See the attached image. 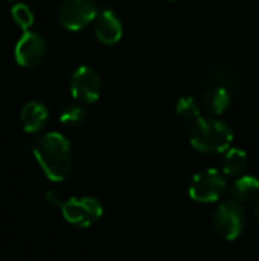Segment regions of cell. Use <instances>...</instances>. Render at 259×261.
Wrapping results in <instances>:
<instances>
[{"label":"cell","mask_w":259,"mask_h":261,"mask_svg":"<svg viewBox=\"0 0 259 261\" xmlns=\"http://www.w3.org/2000/svg\"><path fill=\"white\" fill-rule=\"evenodd\" d=\"M32 153L49 180L63 182L69 176L73 164L72 147L61 133L50 132L37 138Z\"/></svg>","instance_id":"6da1fadb"},{"label":"cell","mask_w":259,"mask_h":261,"mask_svg":"<svg viewBox=\"0 0 259 261\" xmlns=\"http://www.w3.org/2000/svg\"><path fill=\"white\" fill-rule=\"evenodd\" d=\"M234 141L232 128L215 118H200L189 130L191 145L202 153H226Z\"/></svg>","instance_id":"7a4b0ae2"},{"label":"cell","mask_w":259,"mask_h":261,"mask_svg":"<svg viewBox=\"0 0 259 261\" xmlns=\"http://www.w3.org/2000/svg\"><path fill=\"white\" fill-rule=\"evenodd\" d=\"M226 190V177L217 168H208L197 173L189 184V197L198 203L217 202Z\"/></svg>","instance_id":"3957f363"},{"label":"cell","mask_w":259,"mask_h":261,"mask_svg":"<svg viewBox=\"0 0 259 261\" xmlns=\"http://www.w3.org/2000/svg\"><path fill=\"white\" fill-rule=\"evenodd\" d=\"M63 217L75 226L89 228L96 223L104 213L101 202L90 196H78L70 197L61 206Z\"/></svg>","instance_id":"277c9868"},{"label":"cell","mask_w":259,"mask_h":261,"mask_svg":"<svg viewBox=\"0 0 259 261\" xmlns=\"http://www.w3.org/2000/svg\"><path fill=\"white\" fill-rule=\"evenodd\" d=\"M98 14L93 0H64L58 8V21L67 31H79L95 21Z\"/></svg>","instance_id":"5b68a950"},{"label":"cell","mask_w":259,"mask_h":261,"mask_svg":"<svg viewBox=\"0 0 259 261\" xmlns=\"http://www.w3.org/2000/svg\"><path fill=\"white\" fill-rule=\"evenodd\" d=\"M212 222L218 236H221L229 242L237 240L244 229L243 206L234 200L224 202L215 210Z\"/></svg>","instance_id":"8992f818"},{"label":"cell","mask_w":259,"mask_h":261,"mask_svg":"<svg viewBox=\"0 0 259 261\" xmlns=\"http://www.w3.org/2000/svg\"><path fill=\"white\" fill-rule=\"evenodd\" d=\"M70 93L76 101L92 104L98 101L101 96L102 81L99 73L89 67V66H79L70 76Z\"/></svg>","instance_id":"52a82bcc"},{"label":"cell","mask_w":259,"mask_h":261,"mask_svg":"<svg viewBox=\"0 0 259 261\" xmlns=\"http://www.w3.org/2000/svg\"><path fill=\"white\" fill-rule=\"evenodd\" d=\"M46 50H47L46 40L37 32L26 31L17 41L14 54H15V60L20 66L35 67L44 60Z\"/></svg>","instance_id":"ba28073f"},{"label":"cell","mask_w":259,"mask_h":261,"mask_svg":"<svg viewBox=\"0 0 259 261\" xmlns=\"http://www.w3.org/2000/svg\"><path fill=\"white\" fill-rule=\"evenodd\" d=\"M124 26L121 18L111 11L104 9L95 18V34L104 44H116L122 38Z\"/></svg>","instance_id":"9c48e42d"},{"label":"cell","mask_w":259,"mask_h":261,"mask_svg":"<svg viewBox=\"0 0 259 261\" xmlns=\"http://www.w3.org/2000/svg\"><path fill=\"white\" fill-rule=\"evenodd\" d=\"M49 118V112H47V107L38 101H31L27 102L21 113H20V121H21V125L23 128L27 132V133H37L40 132L46 121Z\"/></svg>","instance_id":"30bf717a"},{"label":"cell","mask_w":259,"mask_h":261,"mask_svg":"<svg viewBox=\"0 0 259 261\" xmlns=\"http://www.w3.org/2000/svg\"><path fill=\"white\" fill-rule=\"evenodd\" d=\"M231 106V93L226 87H211L203 95V109L214 116L224 113Z\"/></svg>","instance_id":"8fae6325"},{"label":"cell","mask_w":259,"mask_h":261,"mask_svg":"<svg viewBox=\"0 0 259 261\" xmlns=\"http://www.w3.org/2000/svg\"><path fill=\"white\" fill-rule=\"evenodd\" d=\"M232 194L237 202H250L259 194V179L250 174L240 176L232 185Z\"/></svg>","instance_id":"7c38bea8"},{"label":"cell","mask_w":259,"mask_h":261,"mask_svg":"<svg viewBox=\"0 0 259 261\" xmlns=\"http://www.w3.org/2000/svg\"><path fill=\"white\" fill-rule=\"evenodd\" d=\"M247 167V153L241 148H229L223 159L224 176H240Z\"/></svg>","instance_id":"4fadbf2b"},{"label":"cell","mask_w":259,"mask_h":261,"mask_svg":"<svg viewBox=\"0 0 259 261\" xmlns=\"http://www.w3.org/2000/svg\"><path fill=\"white\" fill-rule=\"evenodd\" d=\"M176 113L183 121L195 122L202 118V107L192 96H182L176 104Z\"/></svg>","instance_id":"5bb4252c"},{"label":"cell","mask_w":259,"mask_h":261,"mask_svg":"<svg viewBox=\"0 0 259 261\" xmlns=\"http://www.w3.org/2000/svg\"><path fill=\"white\" fill-rule=\"evenodd\" d=\"M85 118H87L85 109L78 104L66 106L60 113V122L66 127H78L85 121Z\"/></svg>","instance_id":"9a60e30c"},{"label":"cell","mask_w":259,"mask_h":261,"mask_svg":"<svg viewBox=\"0 0 259 261\" xmlns=\"http://www.w3.org/2000/svg\"><path fill=\"white\" fill-rule=\"evenodd\" d=\"M12 18L14 21L24 31H27L34 24V14L31 8L24 3H17L12 8Z\"/></svg>","instance_id":"2e32d148"},{"label":"cell","mask_w":259,"mask_h":261,"mask_svg":"<svg viewBox=\"0 0 259 261\" xmlns=\"http://www.w3.org/2000/svg\"><path fill=\"white\" fill-rule=\"evenodd\" d=\"M44 199H46V202L49 203V205H52V206H56V208H61L63 205H64V197L56 191V190H47L46 191V194H44Z\"/></svg>","instance_id":"e0dca14e"},{"label":"cell","mask_w":259,"mask_h":261,"mask_svg":"<svg viewBox=\"0 0 259 261\" xmlns=\"http://www.w3.org/2000/svg\"><path fill=\"white\" fill-rule=\"evenodd\" d=\"M255 214H256V219L259 220V202L258 205H256V208H255Z\"/></svg>","instance_id":"ac0fdd59"},{"label":"cell","mask_w":259,"mask_h":261,"mask_svg":"<svg viewBox=\"0 0 259 261\" xmlns=\"http://www.w3.org/2000/svg\"><path fill=\"white\" fill-rule=\"evenodd\" d=\"M209 2H221V0H209Z\"/></svg>","instance_id":"d6986e66"},{"label":"cell","mask_w":259,"mask_h":261,"mask_svg":"<svg viewBox=\"0 0 259 261\" xmlns=\"http://www.w3.org/2000/svg\"><path fill=\"white\" fill-rule=\"evenodd\" d=\"M172 2H174V0H172Z\"/></svg>","instance_id":"ffe728a7"}]
</instances>
